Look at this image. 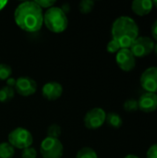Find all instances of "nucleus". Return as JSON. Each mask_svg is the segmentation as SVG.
<instances>
[{
	"label": "nucleus",
	"instance_id": "nucleus-1",
	"mask_svg": "<svg viewBox=\"0 0 157 158\" xmlns=\"http://www.w3.org/2000/svg\"><path fill=\"white\" fill-rule=\"evenodd\" d=\"M14 19L22 31L36 32L43 24V12L35 1H25L16 7Z\"/></svg>",
	"mask_w": 157,
	"mask_h": 158
},
{
	"label": "nucleus",
	"instance_id": "nucleus-2",
	"mask_svg": "<svg viewBox=\"0 0 157 158\" xmlns=\"http://www.w3.org/2000/svg\"><path fill=\"white\" fill-rule=\"evenodd\" d=\"M139 26L129 16H121L116 19L111 27L112 39L117 41L121 48H130L132 43L139 37Z\"/></svg>",
	"mask_w": 157,
	"mask_h": 158
},
{
	"label": "nucleus",
	"instance_id": "nucleus-3",
	"mask_svg": "<svg viewBox=\"0 0 157 158\" xmlns=\"http://www.w3.org/2000/svg\"><path fill=\"white\" fill-rule=\"evenodd\" d=\"M43 24L54 33L65 31L68 26L67 14L59 6H52L43 13Z\"/></svg>",
	"mask_w": 157,
	"mask_h": 158
},
{
	"label": "nucleus",
	"instance_id": "nucleus-4",
	"mask_svg": "<svg viewBox=\"0 0 157 158\" xmlns=\"http://www.w3.org/2000/svg\"><path fill=\"white\" fill-rule=\"evenodd\" d=\"M7 140L14 148L19 150L31 147L33 143V137L31 131L21 127L16 128L10 131L7 136Z\"/></svg>",
	"mask_w": 157,
	"mask_h": 158
},
{
	"label": "nucleus",
	"instance_id": "nucleus-5",
	"mask_svg": "<svg viewBox=\"0 0 157 158\" xmlns=\"http://www.w3.org/2000/svg\"><path fill=\"white\" fill-rule=\"evenodd\" d=\"M64 147L59 139L46 137L40 145V154L43 158H62Z\"/></svg>",
	"mask_w": 157,
	"mask_h": 158
},
{
	"label": "nucleus",
	"instance_id": "nucleus-6",
	"mask_svg": "<svg viewBox=\"0 0 157 158\" xmlns=\"http://www.w3.org/2000/svg\"><path fill=\"white\" fill-rule=\"evenodd\" d=\"M155 42L149 36H139L130 45V50L135 57H144L154 51Z\"/></svg>",
	"mask_w": 157,
	"mask_h": 158
},
{
	"label": "nucleus",
	"instance_id": "nucleus-7",
	"mask_svg": "<svg viewBox=\"0 0 157 158\" xmlns=\"http://www.w3.org/2000/svg\"><path fill=\"white\" fill-rule=\"evenodd\" d=\"M105 111L101 107H94L86 113L83 122L87 129L97 130L104 125V123L105 122Z\"/></svg>",
	"mask_w": 157,
	"mask_h": 158
},
{
	"label": "nucleus",
	"instance_id": "nucleus-8",
	"mask_svg": "<svg viewBox=\"0 0 157 158\" xmlns=\"http://www.w3.org/2000/svg\"><path fill=\"white\" fill-rule=\"evenodd\" d=\"M140 83L146 93L157 94V66L150 67L142 73Z\"/></svg>",
	"mask_w": 157,
	"mask_h": 158
},
{
	"label": "nucleus",
	"instance_id": "nucleus-9",
	"mask_svg": "<svg viewBox=\"0 0 157 158\" xmlns=\"http://www.w3.org/2000/svg\"><path fill=\"white\" fill-rule=\"evenodd\" d=\"M116 62L118 68L126 72L133 70L136 67V57L130 48H121L116 54Z\"/></svg>",
	"mask_w": 157,
	"mask_h": 158
},
{
	"label": "nucleus",
	"instance_id": "nucleus-10",
	"mask_svg": "<svg viewBox=\"0 0 157 158\" xmlns=\"http://www.w3.org/2000/svg\"><path fill=\"white\" fill-rule=\"evenodd\" d=\"M14 90L21 96L28 97L34 94L37 91L36 81L30 77H20L17 79Z\"/></svg>",
	"mask_w": 157,
	"mask_h": 158
},
{
	"label": "nucleus",
	"instance_id": "nucleus-11",
	"mask_svg": "<svg viewBox=\"0 0 157 158\" xmlns=\"http://www.w3.org/2000/svg\"><path fill=\"white\" fill-rule=\"evenodd\" d=\"M139 109L143 113H152L157 109V94L144 93L138 100Z\"/></svg>",
	"mask_w": 157,
	"mask_h": 158
},
{
	"label": "nucleus",
	"instance_id": "nucleus-12",
	"mask_svg": "<svg viewBox=\"0 0 157 158\" xmlns=\"http://www.w3.org/2000/svg\"><path fill=\"white\" fill-rule=\"evenodd\" d=\"M63 94V87L57 81H49L42 88V94L43 98L49 101H55L61 97Z\"/></svg>",
	"mask_w": 157,
	"mask_h": 158
},
{
	"label": "nucleus",
	"instance_id": "nucleus-13",
	"mask_svg": "<svg viewBox=\"0 0 157 158\" xmlns=\"http://www.w3.org/2000/svg\"><path fill=\"white\" fill-rule=\"evenodd\" d=\"M153 6V1L151 0H134L131 3L132 11L140 17L148 15L152 11Z\"/></svg>",
	"mask_w": 157,
	"mask_h": 158
},
{
	"label": "nucleus",
	"instance_id": "nucleus-14",
	"mask_svg": "<svg viewBox=\"0 0 157 158\" xmlns=\"http://www.w3.org/2000/svg\"><path fill=\"white\" fill-rule=\"evenodd\" d=\"M105 122L108 124V126H110L114 129H119L123 124V120H122L121 117L115 112H110V113L106 114Z\"/></svg>",
	"mask_w": 157,
	"mask_h": 158
},
{
	"label": "nucleus",
	"instance_id": "nucleus-15",
	"mask_svg": "<svg viewBox=\"0 0 157 158\" xmlns=\"http://www.w3.org/2000/svg\"><path fill=\"white\" fill-rule=\"evenodd\" d=\"M15 155V148L7 142L0 143V158H12Z\"/></svg>",
	"mask_w": 157,
	"mask_h": 158
},
{
	"label": "nucleus",
	"instance_id": "nucleus-16",
	"mask_svg": "<svg viewBox=\"0 0 157 158\" xmlns=\"http://www.w3.org/2000/svg\"><path fill=\"white\" fill-rule=\"evenodd\" d=\"M15 95V90L14 88L4 86L0 89V102L1 103H6L10 101Z\"/></svg>",
	"mask_w": 157,
	"mask_h": 158
},
{
	"label": "nucleus",
	"instance_id": "nucleus-17",
	"mask_svg": "<svg viewBox=\"0 0 157 158\" xmlns=\"http://www.w3.org/2000/svg\"><path fill=\"white\" fill-rule=\"evenodd\" d=\"M76 158H98V156L93 148L83 147L78 151Z\"/></svg>",
	"mask_w": 157,
	"mask_h": 158
},
{
	"label": "nucleus",
	"instance_id": "nucleus-18",
	"mask_svg": "<svg viewBox=\"0 0 157 158\" xmlns=\"http://www.w3.org/2000/svg\"><path fill=\"white\" fill-rule=\"evenodd\" d=\"M94 7V1L93 0H82L79 4L80 12L82 14H88L92 12Z\"/></svg>",
	"mask_w": 157,
	"mask_h": 158
},
{
	"label": "nucleus",
	"instance_id": "nucleus-19",
	"mask_svg": "<svg viewBox=\"0 0 157 158\" xmlns=\"http://www.w3.org/2000/svg\"><path fill=\"white\" fill-rule=\"evenodd\" d=\"M47 137L58 139L61 135V128L57 124H52L47 129Z\"/></svg>",
	"mask_w": 157,
	"mask_h": 158
},
{
	"label": "nucleus",
	"instance_id": "nucleus-20",
	"mask_svg": "<svg viewBox=\"0 0 157 158\" xmlns=\"http://www.w3.org/2000/svg\"><path fill=\"white\" fill-rule=\"evenodd\" d=\"M12 69L9 65L0 64V81H6L11 77Z\"/></svg>",
	"mask_w": 157,
	"mask_h": 158
},
{
	"label": "nucleus",
	"instance_id": "nucleus-21",
	"mask_svg": "<svg viewBox=\"0 0 157 158\" xmlns=\"http://www.w3.org/2000/svg\"><path fill=\"white\" fill-rule=\"evenodd\" d=\"M123 108L125 111L130 113V112H135L139 109V106H138V101L135 99H128L124 105H123Z\"/></svg>",
	"mask_w": 157,
	"mask_h": 158
},
{
	"label": "nucleus",
	"instance_id": "nucleus-22",
	"mask_svg": "<svg viewBox=\"0 0 157 158\" xmlns=\"http://www.w3.org/2000/svg\"><path fill=\"white\" fill-rule=\"evenodd\" d=\"M120 49H121L120 45H119L117 41H115L114 39H111V40L108 42L107 45H106V50H107V52L110 53V54H117Z\"/></svg>",
	"mask_w": 157,
	"mask_h": 158
},
{
	"label": "nucleus",
	"instance_id": "nucleus-23",
	"mask_svg": "<svg viewBox=\"0 0 157 158\" xmlns=\"http://www.w3.org/2000/svg\"><path fill=\"white\" fill-rule=\"evenodd\" d=\"M37 157V151L33 147H28L22 150L21 158H36Z\"/></svg>",
	"mask_w": 157,
	"mask_h": 158
},
{
	"label": "nucleus",
	"instance_id": "nucleus-24",
	"mask_svg": "<svg viewBox=\"0 0 157 158\" xmlns=\"http://www.w3.org/2000/svg\"><path fill=\"white\" fill-rule=\"evenodd\" d=\"M36 4L43 9V8H50L52 6H54V5L56 4V1H52V0H36L35 1Z\"/></svg>",
	"mask_w": 157,
	"mask_h": 158
},
{
	"label": "nucleus",
	"instance_id": "nucleus-25",
	"mask_svg": "<svg viewBox=\"0 0 157 158\" xmlns=\"http://www.w3.org/2000/svg\"><path fill=\"white\" fill-rule=\"evenodd\" d=\"M146 158H157V143L150 146L146 154Z\"/></svg>",
	"mask_w": 157,
	"mask_h": 158
},
{
	"label": "nucleus",
	"instance_id": "nucleus-26",
	"mask_svg": "<svg viewBox=\"0 0 157 158\" xmlns=\"http://www.w3.org/2000/svg\"><path fill=\"white\" fill-rule=\"evenodd\" d=\"M151 34H152V37L157 41V19L153 23L151 27Z\"/></svg>",
	"mask_w": 157,
	"mask_h": 158
},
{
	"label": "nucleus",
	"instance_id": "nucleus-27",
	"mask_svg": "<svg viewBox=\"0 0 157 158\" xmlns=\"http://www.w3.org/2000/svg\"><path fill=\"white\" fill-rule=\"evenodd\" d=\"M16 79H14V78H8L6 81V86H8V87H11V88H14L15 87V85H16Z\"/></svg>",
	"mask_w": 157,
	"mask_h": 158
},
{
	"label": "nucleus",
	"instance_id": "nucleus-28",
	"mask_svg": "<svg viewBox=\"0 0 157 158\" xmlns=\"http://www.w3.org/2000/svg\"><path fill=\"white\" fill-rule=\"evenodd\" d=\"M7 1H4V0H0V10H2L6 5H7Z\"/></svg>",
	"mask_w": 157,
	"mask_h": 158
},
{
	"label": "nucleus",
	"instance_id": "nucleus-29",
	"mask_svg": "<svg viewBox=\"0 0 157 158\" xmlns=\"http://www.w3.org/2000/svg\"><path fill=\"white\" fill-rule=\"evenodd\" d=\"M124 158H139L136 155H133V154H130V155H127Z\"/></svg>",
	"mask_w": 157,
	"mask_h": 158
},
{
	"label": "nucleus",
	"instance_id": "nucleus-30",
	"mask_svg": "<svg viewBox=\"0 0 157 158\" xmlns=\"http://www.w3.org/2000/svg\"><path fill=\"white\" fill-rule=\"evenodd\" d=\"M155 55L157 56V43L156 44H155V46H154V51H153Z\"/></svg>",
	"mask_w": 157,
	"mask_h": 158
},
{
	"label": "nucleus",
	"instance_id": "nucleus-31",
	"mask_svg": "<svg viewBox=\"0 0 157 158\" xmlns=\"http://www.w3.org/2000/svg\"><path fill=\"white\" fill-rule=\"evenodd\" d=\"M153 5H154V6H155L157 8V0H155V1H153Z\"/></svg>",
	"mask_w": 157,
	"mask_h": 158
}]
</instances>
